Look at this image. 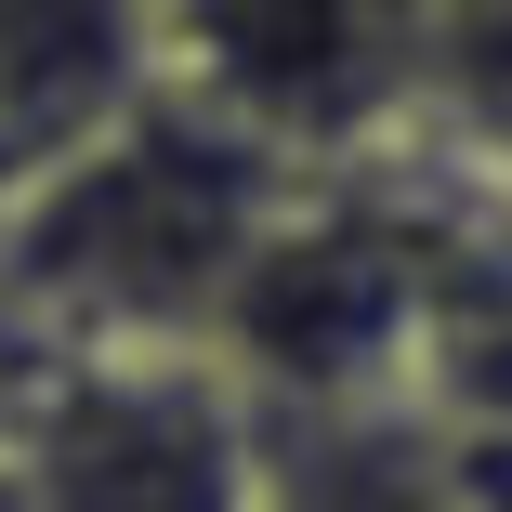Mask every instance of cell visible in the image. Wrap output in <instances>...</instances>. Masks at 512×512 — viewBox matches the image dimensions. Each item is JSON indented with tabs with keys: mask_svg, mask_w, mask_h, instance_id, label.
<instances>
[{
	"mask_svg": "<svg viewBox=\"0 0 512 512\" xmlns=\"http://www.w3.org/2000/svg\"><path fill=\"white\" fill-rule=\"evenodd\" d=\"M158 79L171 66L145 0H0V211L79 171Z\"/></svg>",
	"mask_w": 512,
	"mask_h": 512,
	"instance_id": "obj_3",
	"label": "cell"
},
{
	"mask_svg": "<svg viewBox=\"0 0 512 512\" xmlns=\"http://www.w3.org/2000/svg\"><path fill=\"white\" fill-rule=\"evenodd\" d=\"M171 92L329 171L434 106V0H145Z\"/></svg>",
	"mask_w": 512,
	"mask_h": 512,
	"instance_id": "obj_2",
	"label": "cell"
},
{
	"mask_svg": "<svg viewBox=\"0 0 512 512\" xmlns=\"http://www.w3.org/2000/svg\"><path fill=\"white\" fill-rule=\"evenodd\" d=\"M250 512H473L421 407H263Z\"/></svg>",
	"mask_w": 512,
	"mask_h": 512,
	"instance_id": "obj_4",
	"label": "cell"
},
{
	"mask_svg": "<svg viewBox=\"0 0 512 512\" xmlns=\"http://www.w3.org/2000/svg\"><path fill=\"white\" fill-rule=\"evenodd\" d=\"M14 368H27V329H14V302H0V407H14Z\"/></svg>",
	"mask_w": 512,
	"mask_h": 512,
	"instance_id": "obj_5",
	"label": "cell"
},
{
	"mask_svg": "<svg viewBox=\"0 0 512 512\" xmlns=\"http://www.w3.org/2000/svg\"><path fill=\"white\" fill-rule=\"evenodd\" d=\"M302 184V158L158 79L79 171L0 211V302L27 342H211L224 289Z\"/></svg>",
	"mask_w": 512,
	"mask_h": 512,
	"instance_id": "obj_1",
	"label": "cell"
}]
</instances>
